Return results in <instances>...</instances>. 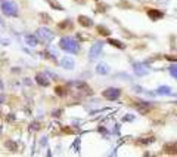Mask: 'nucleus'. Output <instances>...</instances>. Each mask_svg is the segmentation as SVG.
I'll use <instances>...</instances> for the list:
<instances>
[{"instance_id": "1", "label": "nucleus", "mask_w": 177, "mask_h": 157, "mask_svg": "<svg viewBox=\"0 0 177 157\" xmlns=\"http://www.w3.org/2000/svg\"><path fill=\"white\" fill-rule=\"evenodd\" d=\"M59 46L62 47L65 52L69 53H78V51H80V45L73 37H62L61 42H59Z\"/></svg>"}, {"instance_id": "2", "label": "nucleus", "mask_w": 177, "mask_h": 157, "mask_svg": "<svg viewBox=\"0 0 177 157\" xmlns=\"http://www.w3.org/2000/svg\"><path fill=\"white\" fill-rule=\"evenodd\" d=\"M0 9L6 16H16L18 15V6L12 0H0Z\"/></svg>"}, {"instance_id": "3", "label": "nucleus", "mask_w": 177, "mask_h": 157, "mask_svg": "<svg viewBox=\"0 0 177 157\" xmlns=\"http://www.w3.org/2000/svg\"><path fill=\"white\" fill-rule=\"evenodd\" d=\"M37 39L44 43H49L53 39V33L49 28H46V27H42V28L37 30Z\"/></svg>"}, {"instance_id": "4", "label": "nucleus", "mask_w": 177, "mask_h": 157, "mask_svg": "<svg viewBox=\"0 0 177 157\" xmlns=\"http://www.w3.org/2000/svg\"><path fill=\"white\" fill-rule=\"evenodd\" d=\"M102 49H104V43H102V42L94 43L93 46L90 47V52H88V58H90V59H96L98 57H100V52H102Z\"/></svg>"}, {"instance_id": "5", "label": "nucleus", "mask_w": 177, "mask_h": 157, "mask_svg": "<svg viewBox=\"0 0 177 157\" xmlns=\"http://www.w3.org/2000/svg\"><path fill=\"white\" fill-rule=\"evenodd\" d=\"M102 95H104V98H106V100L114 101L121 95V90L117 89V88H108L106 90H104V94Z\"/></svg>"}, {"instance_id": "6", "label": "nucleus", "mask_w": 177, "mask_h": 157, "mask_svg": "<svg viewBox=\"0 0 177 157\" xmlns=\"http://www.w3.org/2000/svg\"><path fill=\"white\" fill-rule=\"evenodd\" d=\"M162 151H164V154H168V156H176L177 154V142H167V144H164Z\"/></svg>"}, {"instance_id": "7", "label": "nucleus", "mask_w": 177, "mask_h": 157, "mask_svg": "<svg viewBox=\"0 0 177 157\" xmlns=\"http://www.w3.org/2000/svg\"><path fill=\"white\" fill-rule=\"evenodd\" d=\"M148 71H149V68L146 67L145 64H142V62L134 64V73L137 76H145V74H148Z\"/></svg>"}, {"instance_id": "8", "label": "nucleus", "mask_w": 177, "mask_h": 157, "mask_svg": "<svg viewBox=\"0 0 177 157\" xmlns=\"http://www.w3.org/2000/svg\"><path fill=\"white\" fill-rule=\"evenodd\" d=\"M61 64H62V67L68 68V70H73L74 68V59L71 57H65L62 61H61Z\"/></svg>"}, {"instance_id": "9", "label": "nucleus", "mask_w": 177, "mask_h": 157, "mask_svg": "<svg viewBox=\"0 0 177 157\" xmlns=\"http://www.w3.org/2000/svg\"><path fill=\"white\" fill-rule=\"evenodd\" d=\"M78 22H80L83 27H92V25H93V21H92L88 16H84V15L78 16Z\"/></svg>"}, {"instance_id": "10", "label": "nucleus", "mask_w": 177, "mask_h": 157, "mask_svg": "<svg viewBox=\"0 0 177 157\" xmlns=\"http://www.w3.org/2000/svg\"><path fill=\"white\" fill-rule=\"evenodd\" d=\"M96 73H98V74H108V73H109V67H108L106 64L100 62L99 65L96 67Z\"/></svg>"}, {"instance_id": "11", "label": "nucleus", "mask_w": 177, "mask_h": 157, "mask_svg": "<svg viewBox=\"0 0 177 157\" xmlns=\"http://www.w3.org/2000/svg\"><path fill=\"white\" fill-rule=\"evenodd\" d=\"M36 80H37V83L42 84V86H49V83H50L49 78H47L46 76H43V74H38V76L36 77Z\"/></svg>"}, {"instance_id": "12", "label": "nucleus", "mask_w": 177, "mask_h": 157, "mask_svg": "<svg viewBox=\"0 0 177 157\" xmlns=\"http://www.w3.org/2000/svg\"><path fill=\"white\" fill-rule=\"evenodd\" d=\"M148 15L151 16L152 19H159L162 16V12L156 11V9H148Z\"/></svg>"}, {"instance_id": "13", "label": "nucleus", "mask_w": 177, "mask_h": 157, "mask_svg": "<svg viewBox=\"0 0 177 157\" xmlns=\"http://www.w3.org/2000/svg\"><path fill=\"white\" fill-rule=\"evenodd\" d=\"M156 94L158 95H170L171 94V88H168V86H161V88H158Z\"/></svg>"}, {"instance_id": "14", "label": "nucleus", "mask_w": 177, "mask_h": 157, "mask_svg": "<svg viewBox=\"0 0 177 157\" xmlns=\"http://www.w3.org/2000/svg\"><path fill=\"white\" fill-rule=\"evenodd\" d=\"M109 45H112V46H115V47H118V49H124V46H125V45H123L120 40H115V39H109Z\"/></svg>"}, {"instance_id": "15", "label": "nucleus", "mask_w": 177, "mask_h": 157, "mask_svg": "<svg viewBox=\"0 0 177 157\" xmlns=\"http://www.w3.org/2000/svg\"><path fill=\"white\" fill-rule=\"evenodd\" d=\"M25 42L30 45V46H36L37 45V39L34 36H27L25 37Z\"/></svg>"}, {"instance_id": "16", "label": "nucleus", "mask_w": 177, "mask_h": 157, "mask_svg": "<svg viewBox=\"0 0 177 157\" xmlns=\"http://www.w3.org/2000/svg\"><path fill=\"white\" fill-rule=\"evenodd\" d=\"M56 94L59 95V96H63V95L67 94V89H65L63 86H56Z\"/></svg>"}, {"instance_id": "17", "label": "nucleus", "mask_w": 177, "mask_h": 157, "mask_svg": "<svg viewBox=\"0 0 177 157\" xmlns=\"http://www.w3.org/2000/svg\"><path fill=\"white\" fill-rule=\"evenodd\" d=\"M98 31H99L100 34H104V36H109V30H108V28H105V27H102V25L98 27Z\"/></svg>"}, {"instance_id": "18", "label": "nucleus", "mask_w": 177, "mask_h": 157, "mask_svg": "<svg viewBox=\"0 0 177 157\" xmlns=\"http://www.w3.org/2000/svg\"><path fill=\"white\" fill-rule=\"evenodd\" d=\"M170 74H171L174 78H177V65H171V67H170Z\"/></svg>"}, {"instance_id": "19", "label": "nucleus", "mask_w": 177, "mask_h": 157, "mask_svg": "<svg viewBox=\"0 0 177 157\" xmlns=\"http://www.w3.org/2000/svg\"><path fill=\"white\" fill-rule=\"evenodd\" d=\"M40 18H43V19H44V22H50V16L46 15V14H42V15H40Z\"/></svg>"}, {"instance_id": "20", "label": "nucleus", "mask_w": 177, "mask_h": 157, "mask_svg": "<svg viewBox=\"0 0 177 157\" xmlns=\"http://www.w3.org/2000/svg\"><path fill=\"white\" fill-rule=\"evenodd\" d=\"M59 27H61V28H65V27H71V22H69V21L61 22V24H59Z\"/></svg>"}, {"instance_id": "21", "label": "nucleus", "mask_w": 177, "mask_h": 157, "mask_svg": "<svg viewBox=\"0 0 177 157\" xmlns=\"http://www.w3.org/2000/svg\"><path fill=\"white\" fill-rule=\"evenodd\" d=\"M167 59H170V61H177V55H168V57H165Z\"/></svg>"}, {"instance_id": "22", "label": "nucleus", "mask_w": 177, "mask_h": 157, "mask_svg": "<svg viewBox=\"0 0 177 157\" xmlns=\"http://www.w3.org/2000/svg\"><path fill=\"white\" fill-rule=\"evenodd\" d=\"M30 127H31L33 131H37V129H38V123H33V125L30 126Z\"/></svg>"}, {"instance_id": "23", "label": "nucleus", "mask_w": 177, "mask_h": 157, "mask_svg": "<svg viewBox=\"0 0 177 157\" xmlns=\"http://www.w3.org/2000/svg\"><path fill=\"white\" fill-rule=\"evenodd\" d=\"M3 100H5V96H3V95H0V102H3Z\"/></svg>"}, {"instance_id": "24", "label": "nucleus", "mask_w": 177, "mask_h": 157, "mask_svg": "<svg viewBox=\"0 0 177 157\" xmlns=\"http://www.w3.org/2000/svg\"><path fill=\"white\" fill-rule=\"evenodd\" d=\"M0 27H3V22H2V19H0Z\"/></svg>"}]
</instances>
